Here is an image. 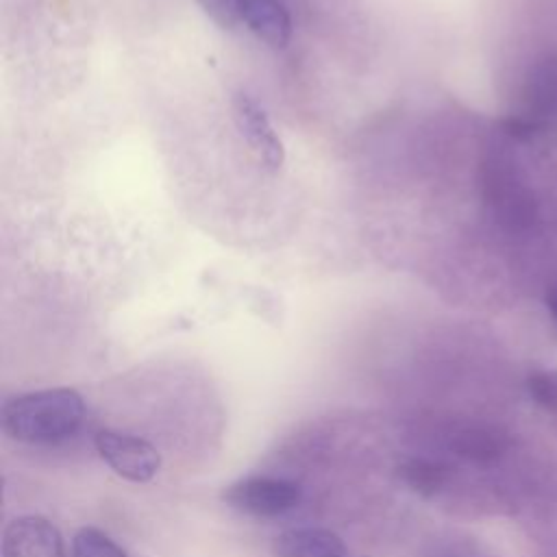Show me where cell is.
Here are the masks:
<instances>
[{"instance_id": "7a4b0ae2", "label": "cell", "mask_w": 557, "mask_h": 557, "mask_svg": "<svg viewBox=\"0 0 557 557\" xmlns=\"http://www.w3.org/2000/svg\"><path fill=\"white\" fill-rule=\"evenodd\" d=\"M302 490L287 479L244 476L222 490V500L244 513L257 518H274L298 507Z\"/></svg>"}, {"instance_id": "ba28073f", "label": "cell", "mask_w": 557, "mask_h": 557, "mask_svg": "<svg viewBox=\"0 0 557 557\" xmlns=\"http://www.w3.org/2000/svg\"><path fill=\"white\" fill-rule=\"evenodd\" d=\"M524 98L531 115H557V54H546L531 65Z\"/></svg>"}, {"instance_id": "9c48e42d", "label": "cell", "mask_w": 557, "mask_h": 557, "mask_svg": "<svg viewBox=\"0 0 557 557\" xmlns=\"http://www.w3.org/2000/svg\"><path fill=\"white\" fill-rule=\"evenodd\" d=\"M398 479L420 496H435L450 479V470L433 459L413 457L398 466Z\"/></svg>"}, {"instance_id": "6da1fadb", "label": "cell", "mask_w": 557, "mask_h": 557, "mask_svg": "<svg viewBox=\"0 0 557 557\" xmlns=\"http://www.w3.org/2000/svg\"><path fill=\"white\" fill-rule=\"evenodd\" d=\"M85 400L72 387H50L4 400L0 426L4 435L24 444H57L78 431Z\"/></svg>"}, {"instance_id": "30bf717a", "label": "cell", "mask_w": 557, "mask_h": 557, "mask_svg": "<svg viewBox=\"0 0 557 557\" xmlns=\"http://www.w3.org/2000/svg\"><path fill=\"white\" fill-rule=\"evenodd\" d=\"M72 557H128L107 533L83 527L72 540Z\"/></svg>"}, {"instance_id": "277c9868", "label": "cell", "mask_w": 557, "mask_h": 557, "mask_svg": "<svg viewBox=\"0 0 557 557\" xmlns=\"http://www.w3.org/2000/svg\"><path fill=\"white\" fill-rule=\"evenodd\" d=\"M233 120L255 159L268 172H278L285 163V146L276 135L265 109L246 91H237L233 96Z\"/></svg>"}, {"instance_id": "9a60e30c", "label": "cell", "mask_w": 557, "mask_h": 557, "mask_svg": "<svg viewBox=\"0 0 557 557\" xmlns=\"http://www.w3.org/2000/svg\"><path fill=\"white\" fill-rule=\"evenodd\" d=\"M544 300H546V309L550 311V315H553L555 322H557V278L548 285Z\"/></svg>"}, {"instance_id": "5bb4252c", "label": "cell", "mask_w": 557, "mask_h": 557, "mask_svg": "<svg viewBox=\"0 0 557 557\" xmlns=\"http://www.w3.org/2000/svg\"><path fill=\"white\" fill-rule=\"evenodd\" d=\"M196 2L224 30H233L242 22L237 11V0H196Z\"/></svg>"}, {"instance_id": "8fae6325", "label": "cell", "mask_w": 557, "mask_h": 557, "mask_svg": "<svg viewBox=\"0 0 557 557\" xmlns=\"http://www.w3.org/2000/svg\"><path fill=\"white\" fill-rule=\"evenodd\" d=\"M453 448L459 457H466L476 463H485L498 455L500 444H498V440H494V435H490L485 431H466V433L457 435Z\"/></svg>"}, {"instance_id": "7c38bea8", "label": "cell", "mask_w": 557, "mask_h": 557, "mask_svg": "<svg viewBox=\"0 0 557 557\" xmlns=\"http://www.w3.org/2000/svg\"><path fill=\"white\" fill-rule=\"evenodd\" d=\"M424 557H496L485 544L468 535H446L437 537Z\"/></svg>"}, {"instance_id": "52a82bcc", "label": "cell", "mask_w": 557, "mask_h": 557, "mask_svg": "<svg viewBox=\"0 0 557 557\" xmlns=\"http://www.w3.org/2000/svg\"><path fill=\"white\" fill-rule=\"evenodd\" d=\"M274 557H348L344 540L322 527H298L276 535Z\"/></svg>"}, {"instance_id": "8992f818", "label": "cell", "mask_w": 557, "mask_h": 557, "mask_svg": "<svg viewBox=\"0 0 557 557\" xmlns=\"http://www.w3.org/2000/svg\"><path fill=\"white\" fill-rule=\"evenodd\" d=\"M239 20L270 48H285L292 39V17L281 0H237Z\"/></svg>"}, {"instance_id": "5b68a950", "label": "cell", "mask_w": 557, "mask_h": 557, "mask_svg": "<svg viewBox=\"0 0 557 557\" xmlns=\"http://www.w3.org/2000/svg\"><path fill=\"white\" fill-rule=\"evenodd\" d=\"M0 557H65L63 535L44 516H20L2 531Z\"/></svg>"}, {"instance_id": "4fadbf2b", "label": "cell", "mask_w": 557, "mask_h": 557, "mask_svg": "<svg viewBox=\"0 0 557 557\" xmlns=\"http://www.w3.org/2000/svg\"><path fill=\"white\" fill-rule=\"evenodd\" d=\"M531 400L546 413L557 416V370H535L527 379Z\"/></svg>"}, {"instance_id": "3957f363", "label": "cell", "mask_w": 557, "mask_h": 557, "mask_svg": "<svg viewBox=\"0 0 557 557\" xmlns=\"http://www.w3.org/2000/svg\"><path fill=\"white\" fill-rule=\"evenodd\" d=\"M102 461L131 483H148L161 468L159 450L144 437L102 429L94 437Z\"/></svg>"}]
</instances>
